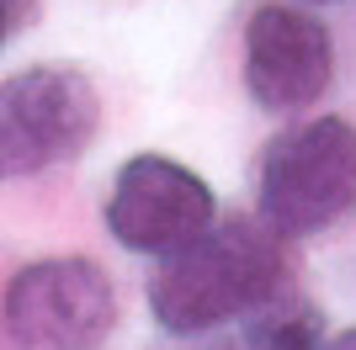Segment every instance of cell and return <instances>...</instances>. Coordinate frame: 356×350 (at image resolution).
Instances as JSON below:
<instances>
[{
    "label": "cell",
    "instance_id": "cell-1",
    "mask_svg": "<svg viewBox=\"0 0 356 350\" xmlns=\"http://www.w3.org/2000/svg\"><path fill=\"white\" fill-rule=\"evenodd\" d=\"M277 228L261 223H213L197 239L176 244L149 281V313L165 335H208L245 319L282 287Z\"/></svg>",
    "mask_w": 356,
    "mask_h": 350
},
{
    "label": "cell",
    "instance_id": "cell-2",
    "mask_svg": "<svg viewBox=\"0 0 356 350\" xmlns=\"http://www.w3.org/2000/svg\"><path fill=\"white\" fill-rule=\"evenodd\" d=\"M255 207L282 239H309L356 207V128L346 117H314L282 128L261 154Z\"/></svg>",
    "mask_w": 356,
    "mask_h": 350
},
{
    "label": "cell",
    "instance_id": "cell-3",
    "mask_svg": "<svg viewBox=\"0 0 356 350\" xmlns=\"http://www.w3.org/2000/svg\"><path fill=\"white\" fill-rule=\"evenodd\" d=\"M102 122L96 85L74 64H32L0 90V165L6 175H43L86 154Z\"/></svg>",
    "mask_w": 356,
    "mask_h": 350
},
{
    "label": "cell",
    "instance_id": "cell-4",
    "mask_svg": "<svg viewBox=\"0 0 356 350\" xmlns=\"http://www.w3.org/2000/svg\"><path fill=\"white\" fill-rule=\"evenodd\" d=\"M118 324V292L80 255L22 265L6 287V340L16 350H96Z\"/></svg>",
    "mask_w": 356,
    "mask_h": 350
},
{
    "label": "cell",
    "instance_id": "cell-5",
    "mask_svg": "<svg viewBox=\"0 0 356 350\" xmlns=\"http://www.w3.org/2000/svg\"><path fill=\"white\" fill-rule=\"evenodd\" d=\"M213 191L202 175L165 154H134L106 191V233L134 255H170L176 244L213 228Z\"/></svg>",
    "mask_w": 356,
    "mask_h": 350
},
{
    "label": "cell",
    "instance_id": "cell-6",
    "mask_svg": "<svg viewBox=\"0 0 356 350\" xmlns=\"http://www.w3.org/2000/svg\"><path fill=\"white\" fill-rule=\"evenodd\" d=\"M335 43L298 6H255L245 22V90L261 112H303L330 90Z\"/></svg>",
    "mask_w": 356,
    "mask_h": 350
},
{
    "label": "cell",
    "instance_id": "cell-7",
    "mask_svg": "<svg viewBox=\"0 0 356 350\" xmlns=\"http://www.w3.org/2000/svg\"><path fill=\"white\" fill-rule=\"evenodd\" d=\"M245 340L250 350H325V319L303 292L282 281L261 308L245 313Z\"/></svg>",
    "mask_w": 356,
    "mask_h": 350
},
{
    "label": "cell",
    "instance_id": "cell-8",
    "mask_svg": "<svg viewBox=\"0 0 356 350\" xmlns=\"http://www.w3.org/2000/svg\"><path fill=\"white\" fill-rule=\"evenodd\" d=\"M32 16H38V0H0V38L11 43L22 32L32 27Z\"/></svg>",
    "mask_w": 356,
    "mask_h": 350
},
{
    "label": "cell",
    "instance_id": "cell-9",
    "mask_svg": "<svg viewBox=\"0 0 356 350\" xmlns=\"http://www.w3.org/2000/svg\"><path fill=\"white\" fill-rule=\"evenodd\" d=\"M325 350H356V329H346V335H335V340H325Z\"/></svg>",
    "mask_w": 356,
    "mask_h": 350
},
{
    "label": "cell",
    "instance_id": "cell-10",
    "mask_svg": "<svg viewBox=\"0 0 356 350\" xmlns=\"http://www.w3.org/2000/svg\"><path fill=\"white\" fill-rule=\"evenodd\" d=\"M314 6H330V0H314Z\"/></svg>",
    "mask_w": 356,
    "mask_h": 350
}]
</instances>
